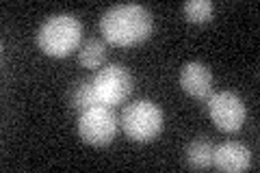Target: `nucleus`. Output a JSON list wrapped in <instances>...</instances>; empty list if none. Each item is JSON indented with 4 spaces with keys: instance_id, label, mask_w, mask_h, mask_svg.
<instances>
[{
    "instance_id": "423d86ee",
    "label": "nucleus",
    "mask_w": 260,
    "mask_h": 173,
    "mask_svg": "<svg viewBox=\"0 0 260 173\" xmlns=\"http://www.w3.org/2000/svg\"><path fill=\"white\" fill-rule=\"evenodd\" d=\"M208 113L213 123L219 130H223V132H237L245 123V104L232 91L210 93Z\"/></svg>"
},
{
    "instance_id": "7ed1b4c3",
    "label": "nucleus",
    "mask_w": 260,
    "mask_h": 173,
    "mask_svg": "<svg viewBox=\"0 0 260 173\" xmlns=\"http://www.w3.org/2000/svg\"><path fill=\"white\" fill-rule=\"evenodd\" d=\"M119 123L128 139H133L137 143H148L160 134L165 117H162V111L154 102L137 100L130 102L124 109Z\"/></svg>"
},
{
    "instance_id": "20e7f679",
    "label": "nucleus",
    "mask_w": 260,
    "mask_h": 173,
    "mask_svg": "<svg viewBox=\"0 0 260 173\" xmlns=\"http://www.w3.org/2000/svg\"><path fill=\"white\" fill-rule=\"evenodd\" d=\"M93 87H95V95L98 102L102 106H115L124 104L130 93L135 89V80L130 76V72L121 65H104L102 70H98V74L93 76Z\"/></svg>"
},
{
    "instance_id": "9b49d317",
    "label": "nucleus",
    "mask_w": 260,
    "mask_h": 173,
    "mask_svg": "<svg viewBox=\"0 0 260 173\" xmlns=\"http://www.w3.org/2000/svg\"><path fill=\"white\" fill-rule=\"evenodd\" d=\"M78 61L87 70H100L104 61H107V46L102 39H87L78 48Z\"/></svg>"
},
{
    "instance_id": "6e6552de",
    "label": "nucleus",
    "mask_w": 260,
    "mask_h": 173,
    "mask_svg": "<svg viewBox=\"0 0 260 173\" xmlns=\"http://www.w3.org/2000/svg\"><path fill=\"white\" fill-rule=\"evenodd\" d=\"M213 167H217L219 171H225V173L247 171L251 167V152L243 143H237V141L221 143L215 147Z\"/></svg>"
},
{
    "instance_id": "0eeeda50",
    "label": "nucleus",
    "mask_w": 260,
    "mask_h": 173,
    "mask_svg": "<svg viewBox=\"0 0 260 173\" xmlns=\"http://www.w3.org/2000/svg\"><path fill=\"white\" fill-rule=\"evenodd\" d=\"M180 87L195 100H206L213 93V74L204 63L191 61L180 72Z\"/></svg>"
},
{
    "instance_id": "f8f14e48",
    "label": "nucleus",
    "mask_w": 260,
    "mask_h": 173,
    "mask_svg": "<svg viewBox=\"0 0 260 173\" xmlns=\"http://www.w3.org/2000/svg\"><path fill=\"white\" fill-rule=\"evenodd\" d=\"M213 11H215V5L210 0H189L182 7L184 18L193 24H206L213 18Z\"/></svg>"
},
{
    "instance_id": "1a4fd4ad",
    "label": "nucleus",
    "mask_w": 260,
    "mask_h": 173,
    "mask_svg": "<svg viewBox=\"0 0 260 173\" xmlns=\"http://www.w3.org/2000/svg\"><path fill=\"white\" fill-rule=\"evenodd\" d=\"M215 158V145L208 136L193 139L186 147V164L191 169H210Z\"/></svg>"
},
{
    "instance_id": "39448f33",
    "label": "nucleus",
    "mask_w": 260,
    "mask_h": 173,
    "mask_svg": "<svg viewBox=\"0 0 260 173\" xmlns=\"http://www.w3.org/2000/svg\"><path fill=\"white\" fill-rule=\"evenodd\" d=\"M119 119L111 106H93L78 117V136L87 145L104 147L117 134Z\"/></svg>"
},
{
    "instance_id": "f257e3e1",
    "label": "nucleus",
    "mask_w": 260,
    "mask_h": 173,
    "mask_svg": "<svg viewBox=\"0 0 260 173\" xmlns=\"http://www.w3.org/2000/svg\"><path fill=\"white\" fill-rule=\"evenodd\" d=\"M100 32L113 46H137L152 35V13L143 5H115L100 18Z\"/></svg>"
},
{
    "instance_id": "f03ea898",
    "label": "nucleus",
    "mask_w": 260,
    "mask_h": 173,
    "mask_svg": "<svg viewBox=\"0 0 260 173\" xmlns=\"http://www.w3.org/2000/svg\"><path fill=\"white\" fill-rule=\"evenodd\" d=\"M83 24L72 13H56L48 18L37 30V46L42 52L54 59H65L80 48Z\"/></svg>"
},
{
    "instance_id": "9d476101",
    "label": "nucleus",
    "mask_w": 260,
    "mask_h": 173,
    "mask_svg": "<svg viewBox=\"0 0 260 173\" xmlns=\"http://www.w3.org/2000/svg\"><path fill=\"white\" fill-rule=\"evenodd\" d=\"M70 106L78 115H83L85 111L93 109V106H102L100 102H98L93 78H83V80H78L76 85L72 87V91H70Z\"/></svg>"
}]
</instances>
